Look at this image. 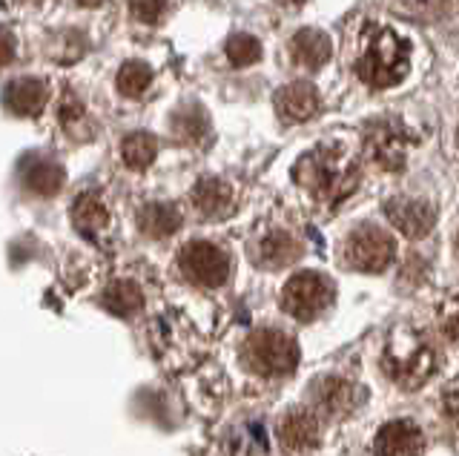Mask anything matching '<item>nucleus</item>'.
<instances>
[{
    "instance_id": "27",
    "label": "nucleus",
    "mask_w": 459,
    "mask_h": 456,
    "mask_svg": "<svg viewBox=\"0 0 459 456\" xmlns=\"http://www.w3.org/2000/svg\"><path fill=\"white\" fill-rule=\"evenodd\" d=\"M164 12H167L164 4H135V6H133V15L141 18L143 23H158V21H161Z\"/></svg>"
},
{
    "instance_id": "15",
    "label": "nucleus",
    "mask_w": 459,
    "mask_h": 456,
    "mask_svg": "<svg viewBox=\"0 0 459 456\" xmlns=\"http://www.w3.org/2000/svg\"><path fill=\"white\" fill-rule=\"evenodd\" d=\"M330 55H333V47L322 30H299L290 40V58L305 69H322Z\"/></svg>"
},
{
    "instance_id": "10",
    "label": "nucleus",
    "mask_w": 459,
    "mask_h": 456,
    "mask_svg": "<svg viewBox=\"0 0 459 456\" xmlns=\"http://www.w3.org/2000/svg\"><path fill=\"white\" fill-rule=\"evenodd\" d=\"M279 439L287 451H296V453L313 451L322 439L319 417H316L310 408H293L290 413H284V419L279 422Z\"/></svg>"
},
{
    "instance_id": "12",
    "label": "nucleus",
    "mask_w": 459,
    "mask_h": 456,
    "mask_svg": "<svg viewBox=\"0 0 459 456\" xmlns=\"http://www.w3.org/2000/svg\"><path fill=\"white\" fill-rule=\"evenodd\" d=\"M319 107H322V98L316 92L313 83L296 81L276 92V112L284 124H305L316 118Z\"/></svg>"
},
{
    "instance_id": "1",
    "label": "nucleus",
    "mask_w": 459,
    "mask_h": 456,
    "mask_svg": "<svg viewBox=\"0 0 459 456\" xmlns=\"http://www.w3.org/2000/svg\"><path fill=\"white\" fill-rule=\"evenodd\" d=\"M293 178L316 202L336 207L359 187V164L342 144L327 141V144H319L301 155L293 167Z\"/></svg>"
},
{
    "instance_id": "24",
    "label": "nucleus",
    "mask_w": 459,
    "mask_h": 456,
    "mask_svg": "<svg viewBox=\"0 0 459 456\" xmlns=\"http://www.w3.org/2000/svg\"><path fill=\"white\" fill-rule=\"evenodd\" d=\"M227 58L236 66H250L262 58V44H258V38H253L247 32H238L227 40Z\"/></svg>"
},
{
    "instance_id": "21",
    "label": "nucleus",
    "mask_w": 459,
    "mask_h": 456,
    "mask_svg": "<svg viewBox=\"0 0 459 456\" xmlns=\"http://www.w3.org/2000/svg\"><path fill=\"white\" fill-rule=\"evenodd\" d=\"M141 302H143L141 290L133 281H115L104 293V307L112 310L115 316H129V313H135L141 307Z\"/></svg>"
},
{
    "instance_id": "4",
    "label": "nucleus",
    "mask_w": 459,
    "mask_h": 456,
    "mask_svg": "<svg viewBox=\"0 0 459 456\" xmlns=\"http://www.w3.org/2000/svg\"><path fill=\"white\" fill-rule=\"evenodd\" d=\"M244 362L258 376H287L299 365V345L281 331H255L244 345Z\"/></svg>"
},
{
    "instance_id": "13",
    "label": "nucleus",
    "mask_w": 459,
    "mask_h": 456,
    "mask_svg": "<svg viewBox=\"0 0 459 456\" xmlns=\"http://www.w3.org/2000/svg\"><path fill=\"white\" fill-rule=\"evenodd\" d=\"M313 408L327 419H339L344 413H351L356 405V388L351 382H344L339 376H322L313 382Z\"/></svg>"
},
{
    "instance_id": "19",
    "label": "nucleus",
    "mask_w": 459,
    "mask_h": 456,
    "mask_svg": "<svg viewBox=\"0 0 459 456\" xmlns=\"http://www.w3.org/2000/svg\"><path fill=\"white\" fill-rule=\"evenodd\" d=\"M23 181L35 195H55L64 187V167L52 159H32L23 167Z\"/></svg>"
},
{
    "instance_id": "8",
    "label": "nucleus",
    "mask_w": 459,
    "mask_h": 456,
    "mask_svg": "<svg viewBox=\"0 0 459 456\" xmlns=\"http://www.w3.org/2000/svg\"><path fill=\"white\" fill-rule=\"evenodd\" d=\"M411 141L413 138L402 121H377L365 135V152H368V159L377 161L382 169L396 173V169L405 167Z\"/></svg>"
},
{
    "instance_id": "30",
    "label": "nucleus",
    "mask_w": 459,
    "mask_h": 456,
    "mask_svg": "<svg viewBox=\"0 0 459 456\" xmlns=\"http://www.w3.org/2000/svg\"><path fill=\"white\" fill-rule=\"evenodd\" d=\"M456 259H459V233H456Z\"/></svg>"
},
{
    "instance_id": "9",
    "label": "nucleus",
    "mask_w": 459,
    "mask_h": 456,
    "mask_svg": "<svg viewBox=\"0 0 459 456\" xmlns=\"http://www.w3.org/2000/svg\"><path fill=\"white\" fill-rule=\"evenodd\" d=\"M385 216L408 238H425L437 224L434 204L422 202V198H391L385 204Z\"/></svg>"
},
{
    "instance_id": "20",
    "label": "nucleus",
    "mask_w": 459,
    "mask_h": 456,
    "mask_svg": "<svg viewBox=\"0 0 459 456\" xmlns=\"http://www.w3.org/2000/svg\"><path fill=\"white\" fill-rule=\"evenodd\" d=\"M155 152H158V141L150 133H133L121 144L124 164L129 169H147L155 161Z\"/></svg>"
},
{
    "instance_id": "11",
    "label": "nucleus",
    "mask_w": 459,
    "mask_h": 456,
    "mask_svg": "<svg viewBox=\"0 0 459 456\" xmlns=\"http://www.w3.org/2000/svg\"><path fill=\"white\" fill-rule=\"evenodd\" d=\"M422 431L408 419L382 425L377 439H373V453L377 456H422Z\"/></svg>"
},
{
    "instance_id": "7",
    "label": "nucleus",
    "mask_w": 459,
    "mask_h": 456,
    "mask_svg": "<svg viewBox=\"0 0 459 456\" xmlns=\"http://www.w3.org/2000/svg\"><path fill=\"white\" fill-rule=\"evenodd\" d=\"M178 264H181V273L201 284V288H221V284L230 279V255L210 245V241H190V245L181 247L178 255Z\"/></svg>"
},
{
    "instance_id": "23",
    "label": "nucleus",
    "mask_w": 459,
    "mask_h": 456,
    "mask_svg": "<svg viewBox=\"0 0 459 456\" xmlns=\"http://www.w3.org/2000/svg\"><path fill=\"white\" fill-rule=\"evenodd\" d=\"M152 83V69L141 61H129L121 66L118 73V92L126 98H141L147 92V87Z\"/></svg>"
},
{
    "instance_id": "18",
    "label": "nucleus",
    "mask_w": 459,
    "mask_h": 456,
    "mask_svg": "<svg viewBox=\"0 0 459 456\" xmlns=\"http://www.w3.org/2000/svg\"><path fill=\"white\" fill-rule=\"evenodd\" d=\"M138 224H141V233H147L150 238H167L181 227V212L176 204L152 202L141 207Z\"/></svg>"
},
{
    "instance_id": "5",
    "label": "nucleus",
    "mask_w": 459,
    "mask_h": 456,
    "mask_svg": "<svg viewBox=\"0 0 459 456\" xmlns=\"http://www.w3.org/2000/svg\"><path fill=\"white\" fill-rule=\"evenodd\" d=\"M333 305V284L316 270L296 273L281 290V310L299 322H313Z\"/></svg>"
},
{
    "instance_id": "26",
    "label": "nucleus",
    "mask_w": 459,
    "mask_h": 456,
    "mask_svg": "<svg viewBox=\"0 0 459 456\" xmlns=\"http://www.w3.org/2000/svg\"><path fill=\"white\" fill-rule=\"evenodd\" d=\"M442 331H445V336H448V339L459 341V296H456L454 302L448 305V310H445Z\"/></svg>"
},
{
    "instance_id": "25",
    "label": "nucleus",
    "mask_w": 459,
    "mask_h": 456,
    "mask_svg": "<svg viewBox=\"0 0 459 456\" xmlns=\"http://www.w3.org/2000/svg\"><path fill=\"white\" fill-rule=\"evenodd\" d=\"M176 133L186 141H198L207 135V118L198 109H181L176 116Z\"/></svg>"
},
{
    "instance_id": "2",
    "label": "nucleus",
    "mask_w": 459,
    "mask_h": 456,
    "mask_svg": "<svg viewBox=\"0 0 459 456\" xmlns=\"http://www.w3.org/2000/svg\"><path fill=\"white\" fill-rule=\"evenodd\" d=\"M353 69L373 90L396 87L411 69V44L387 26H368Z\"/></svg>"
},
{
    "instance_id": "3",
    "label": "nucleus",
    "mask_w": 459,
    "mask_h": 456,
    "mask_svg": "<svg viewBox=\"0 0 459 456\" xmlns=\"http://www.w3.org/2000/svg\"><path fill=\"white\" fill-rule=\"evenodd\" d=\"M382 367L387 379L402 391H416L437 374V350L425 333L413 327H396L387 336L382 353Z\"/></svg>"
},
{
    "instance_id": "29",
    "label": "nucleus",
    "mask_w": 459,
    "mask_h": 456,
    "mask_svg": "<svg viewBox=\"0 0 459 456\" xmlns=\"http://www.w3.org/2000/svg\"><path fill=\"white\" fill-rule=\"evenodd\" d=\"M14 58V35L0 26V69Z\"/></svg>"
},
{
    "instance_id": "28",
    "label": "nucleus",
    "mask_w": 459,
    "mask_h": 456,
    "mask_svg": "<svg viewBox=\"0 0 459 456\" xmlns=\"http://www.w3.org/2000/svg\"><path fill=\"white\" fill-rule=\"evenodd\" d=\"M445 410H448V417L459 425V379H454L448 388H445Z\"/></svg>"
},
{
    "instance_id": "31",
    "label": "nucleus",
    "mask_w": 459,
    "mask_h": 456,
    "mask_svg": "<svg viewBox=\"0 0 459 456\" xmlns=\"http://www.w3.org/2000/svg\"><path fill=\"white\" fill-rule=\"evenodd\" d=\"M456 144H459V130H456Z\"/></svg>"
},
{
    "instance_id": "17",
    "label": "nucleus",
    "mask_w": 459,
    "mask_h": 456,
    "mask_svg": "<svg viewBox=\"0 0 459 456\" xmlns=\"http://www.w3.org/2000/svg\"><path fill=\"white\" fill-rule=\"evenodd\" d=\"M301 255V245L284 230H273L267 233L262 241H258L255 247V264H262L267 270H279V267H287L293 264Z\"/></svg>"
},
{
    "instance_id": "22",
    "label": "nucleus",
    "mask_w": 459,
    "mask_h": 456,
    "mask_svg": "<svg viewBox=\"0 0 459 456\" xmlns=\"http://www.w3.org/2000/svg\"><path fill=\"white\" fill-rule=\"evenodd\" d=\"M72 221H75L81 230H100L107 224V207L100 204V198L92 193H83L75 207H72Z\"/></svg>"
},
{
    "instance_id": "16",
    "label": "nucleus",
    "mask_w": 459,
    "mask_h": 456,
    "mask_svg": "<svg viewBox=\"0 0 459 456\" xmlns=\"http://www.w3.org/2000/svg\"><path fill=\"white\" fill-rule=\"evenodd\" d=\"M47 83L38 78H18L12 81L4 92V104L14 112V116H38L47 104Z\"/></svg>"
},
{
    "instance_id": "14",
    "label": "nucleus",
    "mask_w": 459,
    "mask_h": 456,
    "mask_svg": "<svg viewBox=\"0 0 459 456\" xmlns=\"http://www.w3.org/2000/svg\"><path fill=\"white\" fill-rule=\"evenodd\" d=\"M193 204L207 219H227L236 210V195L219 178H201L193 187Z\"/></svg>"
},
{
    "instance_id": "6",
    "label": "nucleus",
    "mask_w": 459,
    "mask_h": 456,
    "mask_svg": "<svg viewBox=\"0 0 459 456\" xmlns=\"http://www.w3.org/2000/svg\"><path fill=\"white\" fill-rule=\"evenodd\" d=\"M396 255V241L382 227L362 224L344 241V262L359 273H382Z\"/></svg>"
}]
</instances>
